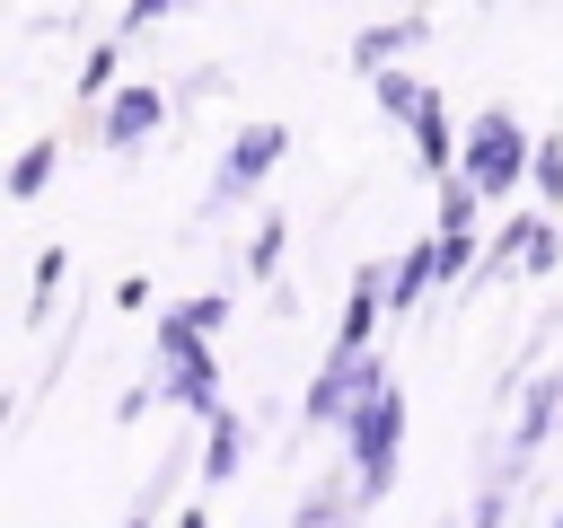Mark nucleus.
Listing matches in <instances>:
<instances>
[{
    "mask_svg": "<svg viewBox=\"0 0 563 528\" xmlns=\"http://www.w3.org/2000/svg\"><path fill=\"white\" fill-rule=\"evenodd\" d=\"M396 422H405L396 387H378V396L352 414V466H361V502H378V493H387V475H396Z\"/></svg>",
    "mask_w": 563,
    "mask_h": 528,
    "instance_id": "1",
    "label": "nucleus"
},
{
    "mask_svg": "<svg viewBox=\"0 0 563 528\" xmlns=\"http://www.w3.org/2000/svg\"><path fill=\"white\" fill-rule=\"evenodd\" d=\"M158 352H167V396L220 422V378H211V352H202V334L167 317V326H158Z\"/></svg>",
    "mask_w": 563,
    "mask_h": 528,
    "instance_id": "2",
    "label": "nucleus"
},
{
    "mask_svg": "<svg viewBox=\"0 0 563 528\" xmlns=\"http://www.w3.org/2000/svg\"><path fill=\"white\" fill-rule=\"evenodd\" d=\"M519 167H528L519 123H510V114H484L475 141H466V185H475V194H501V185H519Z\"/></svg>",
    "mask_w": 563,
    "mask_h": 528,
    "instance_id": "3",
    "label": "nucleus"
},
{
    "mask_svg": "<svg viewBox=\"0 0 563 528\" xmlns=\"http://www.w3.org/2000/svg\"><path fill=\"white\" fill-rule=\"evenodd\" d=\"M273 158H282V123H255V132H238V150H229V167H220V185H211V211H220V202H238V194H246V185H255Z\"/></svg>",
    "mask_w": 563,
    "mask_h": 528,
    "instance_id": "4",
    "label": "nucleus"
},
{
    "mask_svg": "<svg viewBox=\"0 0 563 528\" xmlns=\"http://www.w3.org/2000/svg\"><path fill=\"white\" fill-rule=\"evenodd\" d=\"M150 123H158V88H123V97L106 106V123H97V132H106V141H141Z\"/></svg>",
    "mask_w": 563,
    "mask_h": 528,
    "instance_id": "5",
    "label": "nucleus"
},
{
    "mask_svg": "<svg viewBox=\"0 0 563 528\" xmlns=\"http://www.w3.org/2000/svg\"><path fill=\"white\" fill-rule=\"evenodd\" d=\"M413 35H422V18H396V26H378V35H361V44H352V62H361V70H378V62H387V53H405Z\"/></svg>",
    "mask_w": 563,
    "mask_h": 528,
    "instance_id": "6",
    "label": "nucleus"
},
{
    "mask_svg": "<svg viewBox=\"0 0 563 528\" xmlns=\"http://www.w3.org/2000/svg\"><path fill=\"white\" fill-rule=\"evenodd\" d=\"M238 440H246V431H238V414H220V422H211V458H202V475H211V484H220V475H238Z\"/></svg>",
    "mask_w": 563,
    "mask_h": 528,
    "instance_id": "7",
    "label": "nucleus"
},
{
    "mask_svg": "<svg viewBox=\"0 0 563 528\" xmlns=\"http://www.w3.org/2000/svg\"><path fill=\"white\" fill-rule=\"evenodd\" d=\"M554 396H563V378H545V387L528 396V414H519V449H537V440H545V422H554Z\"/></svg>",
    "mask_w": 563,
    "mask_h": 528,
    "instance_id": "8",
    "label": "nucleus"
},
{
    "mask_svg": "<svg viewBox=\"0 0 563 528\" xmlns=\"http://www.w3.org/2000/svg\"><path fill=\"white\" fill-rule=\"evenodd\" d=\"M44 167H53V141L18 150V167H9V194H44Z\"/></svg>",
    "mask_w": 563,
    "mask_h": 528,
    "instance_id": "9",
    "label": "nucleus"
},
{
    "mask_svg": "<svg viewBox=\"0 0 563 528\" xmlns=\"http://www.w3.org/2000/svg\"><path fill=\"white\" fill-rule=\"evenodd\" d=\"M273 264H282V220H264V229H255V255H246V273H273Z\"/></svg>",
    "mask_w": 563,
    "mask_h": 528,
    "instance_id": "10",
    "label": "nucleus"
},
{
    "mask_svg": "<svg viewBox=\"0 0 563 528\" xmlns=\"http://www.w3.org/2000/svg\"><path fill=\"white\" fill-rule=\"evenodd\" d=\"M176 326H194V334H211V326H220V299H185V308H176Z\"/></svg>",
    "mask_w": 563,
    "mask_h": 528,
    "instance_id": "11",
    "label": "nucleus"
},
{
    "mask_svg": "<svg viewBox=\"0 0 563 528\" xmlns=\"http://www.w3.org/2000/svg\"><path fill=\"white\" fill-rule=\"evenodd\" d=\"M537 194H563V150H554V141L537 150Z\"/></svg>",
    "mask_w": 563,
    "mask_h": 528,
    "instance_id": "12",
    "label": "nucleus"
},
{
    "mask_svg": "<svg viewBox=\"0 0 563 528\" xmlns=\"http://www.w3.org/2000/svg\"><path fill=\"white\" fill-rule=\"evenodd\" d=\"M554 528H563V519H554Z\"/></svg>",
    "mask_w": 563,
    "mask_h": 528,
    "instance_id": "13",
    "label": "nucleus"
}]
</instances>
